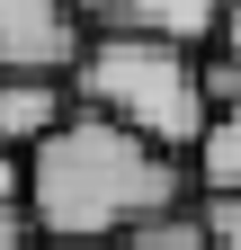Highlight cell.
Wrapping results in <instances>:
<instances>
[{"label":"cell","mask_w":241,"mask_h":250,"mask_svg":"<svg viewBox=\"0 0 241 250\" xmlns=\"http://www.w3.org/2000/svg\"><path fill=\"white\" fill-rule=\"evenodd\" d=\"M72 107L143 134L152 152H197L215 116L197 81V45H161V36H89L72 62Z\"/></svg>","instance_id":"7a4b0ae2"},{"label":"cell","mask_w":241,"mask_h":250,"mask_svg":"<svg viewBox=\"0 0 241 250\" xmlns=\"http://www.w3.org/2000/svg\"><path fill=\"white\" fill-rule=\"evenodd\" d=\"M18 250H63V241H45V232H27V241H18Z\"/></svg>","instance_id":"4fadbf2b"},{"label":"cell","mask_w":241,"mask_h":250,"mask_svg":"<svg viewBox=\"0 0 241 250\" xmlns=\"http://www.w3.org/2000/svg\"><path fill=\"white\" fill-rule=\"evenodd\" d=\"M223 0H72L89 36H161V45H205Z\"/></svg>","instance_id":"277c9868"},{"label":"cell","mask_w":241,"mask_h":250,"mask_svg":"<svg viewBox=\"0 0 241 250\" xmlns=\"http://www.w3.org/2000/svg\"><path fill=\"white\" fill-rule=\"evenodd\" d=\"M205 45H215V54H241V0L215 9V36H205Z\"/></svg>","instance_id":"8fae6325"},{"label":"cell","mask_w":241,"mask_h":250,"mask_svg":"<svg viewBox=\"0 0 241 250\" xmlns=\"http://www.w3.org/2000/svg\"><path fill=\"white\" fill-rule=\"evenodd\" d=\"M99 250H205V232H197V214H161V224H134Z\"/></svg>","instance_id":"52a82bcc"},{"label":"cell","mask_w":241,"mask_h":250,"mask_svg":"<svg viewBox=\"0 0 241 250\" xmlns=\"http://www.w3.org/2000/svg\"><path fill=\"white\" fill-rule=\"evenodd\" d=\"M179 197H188L179 152H152L143 134L80 107L27 152V224L63 250H99L134 224H161V214H179Z\"/></svg>","instance_id":"6da1fadb"},{"label":"cell","mask_w":241,"mask_h":250,"mask_svg":"<svg viewBox=\"0 0 241 250\" xmlns=\"http://www.w3.org/2000/svg\"><path fill=\"white\" fill-rule=\"evenodd\" d=\"M9 206H27V161L0 152V214H9Z\"/></svg>","instance_id":"30bf717a"},{"label":"cell","mask_w":241,"mask_h":250,"mask_svg":"<svg viewBox=\"0 0 241 250\" xmlns=\"http://www.w3.org/2000/svg\"><path fill=\"white\" fill-rule=\"evenodd\" d=\"M197 232H205V250H241V197H205Z\"/></svg>","instance_id":"9c48e42d"},{"label":"cell","mask_w":241,"mask_h":250,"mask_svg":"<svg viewBox=\"0 0 241 250\" xmlns=\"http://www.w3.org/2000/svg\"><path fill=\"white\" fill-rule=\"evenodd\" d=\"M27 232H36V224H27V206H9V214H0V250H18Z\"/></svg>","instance_id":"7c38bea8"},{"label":"cell","mask_w":241,"mask_h":250,"mask_svg":"<svg viewBox=\"0 0 241 250\" xmlns=\"http://www.w3.org/2000/svg\"><path fill=\"white\" fill-rule=\"evenodd\" d=\"M80 45H89V27L72 18V0H0V72L72 81Z\"/></svg>","instance_id":"3957f363"},{"label":"cell","mask_w":241,"mask_h":250,"mask_svg":"<svg viewBox=\"0 0 241 250\" xmlns=\"http://www.w3.org/2000/svg\"><path fill=\"white\" fill-rule=\"evenodd\" d=\"M197 179H205V197H241V107H215V116H205Z\"/></svg>","instance_id":"8992f818"},{"label":"cell","mask_w":241,"mask_h":250,"mask_svg":"<svg viewBox=\"0 0 241 250\" xmlns=\"http://www.w3.org/2000/svg\"><path fill=\"white\" fill-rule=\"evenodd\" d=\"M197 81H205V107H241V54H197Z\"/></svg>","instance_id":"ba28073f"},{"label":"cell","mask_w":241,"mask_h":250,"mask_svg":"<svg viewBox=\"0 0 241 250\" xmlns=\"http://www.w3.org/2000/svg\"><path fill=\"white\" fill-rule=\"evenodd\" d=\"M72 116V81H45V72H0V152H36L54 125Z\"/></svg>","instance_id":"5b68a950"}]
</instances>
